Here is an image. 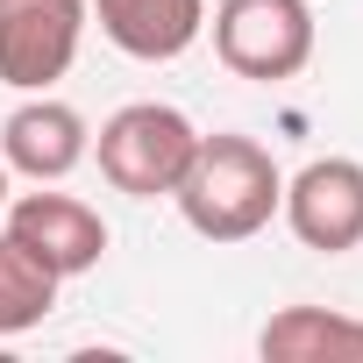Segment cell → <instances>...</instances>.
<instances>
[{
	"instance_id": "obj_1",
	"label": "cell",
	"mask_w": 363,
	"mask_h": 363,
	"mask_svg": "<svg viewBox=\"0 0 363 363\" xmlns=\"http://www.w3.org/2000/svg\"><path fill=\"white\" fill-rule=\"evenodd\" d=\"M178 214H186L193 235L207 242H250L257 228H271L278 200H285V178L271 164L264 143L250 135H200L186 178H178Z\"/></svg>"
},
{
	"instance_id": "obj_6",
	"label": "cell",
	"mask_w": 363,
	"mask_h": 363,
	"mask_svg": "<svg viewBox=\"0 0 363 363\" xmlns=\"http://www.w3.org/2000/svg\"><path fill=\"white\" fill-rule=\"evenodd\" d=\"M8 235L36 264H50L57 278H79V271H93L107 257V221L72 193H22L8 207Z\"/></svg>"
},
{
	"instance_id": "obj_2",
	"label": "cell",
	"mask_w": 363,
	"mask_h": 363,
	"mask_svg": "<svg viewBox=\"0 0 363 363\" xmlns=\"http://www.w3.org/2000/svg\"><path fill=\"white\" fill-rule=\"evenodd\" d=\"M100 178L128 200H171L178 178H186L193 150H200V128L164 107V100H128L121 114L100 121Z\"/></svg>"
},
{
	"instance_id": "obj_5",
	"label": "cell",
	"mask_w": 363,
	"mask_h": 363,
	"mask_svg": "<svg viewBox=\"0 0 363 363\" xmlns=\"http://www.w3.org/2000/svg\"><path fill=\"white\" fill-rule=\"evenodd\" d=\"M285 221L306 250L342 257L363 242V164L356 157H313L299 178H285Z\"/></svg>"
},
{
	"instance_id": "obj_10",
	"label": "cell",
	"mask_w": 363,
	"mask_h": 363,
	"mask_svg": "<svg viewBox=\"0 0 363 363\" xmlns=\"http://www.w3.org/2000/svg\"><path fill=\"white\" fill-rule=\"evenodd\" d=\"M57 271L50 264H36L8 228H0V335H22V328H36L50 306H57Z\"/></svg>"
},
{
	"instance_id": "obj_7",
	"label": "cell",
	"mask_w": 363,
	"mask_h": 363,
	"mask_svg": "<svg viewBox=\"0 0 363 363\" xmlns=\"http://www.w3.org/2000/svg\"><path fill=\"white\" fill-rule=\"evenodd\" d=\"M86 150H93V135H86L79 107H65V100H22L8 121H0V164L36 178V186L79 171Z\"/></svg>"
},
{
	"instance_id": "obj_9",
	"label": "cell",
	"mask_w": 363,
	"mask_h": 363,
	"mask_svg": "<svg viewBox=\"0 0 363 363\" xmlns=\"http://www.w3.org/2000/svg\"><path fill=\"white\" fill-rule=\"evenodd\" d=\"M257 349L271 363H363V320L328 313V306H285L264 320Z\"/></svg>"
},
{
	"instance_id": "obj_3",
	"label": "cell",
	"mask_w": 363,
	"mask_h": 363,
	"mask_svg": "<svg viewBox=\"0 0 363 363\" xmlns=\"http://www.w3.org/2000/svg\"><path fill=\"white\" fill-rule=\"evenodd\" d=\"M214 50L235 79L278 86V79L306 72V57H313V8L306 0H221Z\"/></svg>"
},
{
	"instance_id": "obj_8",
	"label": "cell",
	"mask_w": 363,
	"mask_h": 363,
	"mask_svg": "<svg viewBox=\"0 0 363 363\" xmlns=\"http://www.w3.org/2000/svg\"><path fill=\"white\" fill-rule=\"evenodd\" d=\"M93 15H100V36L143 65H171V57H186L207 29V8L200 0H93Z\"/></svg>"
},
{
	"instance_id": "obj_11",
	"label": "cell",
	"mask_w": 363,
	"mask_h": 363,
	"mask_svg": "<svg viewBox=\"0 0 363 363\" xmlns=\"http://www.w3.org/2000/svg\"><path fill=\"white\" fill-rule=\"evenodd\" d=\"M0 207H8V164H0Z\"/></svg>"
},
{
	"instance_id": "obj_4",
	"label": "cell",
	"mask_w": 363,
	"mask_h": 363,
	"mask_svg": "<svg viewBox=\"0 0 363 363\" xmlns=\"http://www.w3.org/2000/svg\"><path fill=\"white\" fill-rule=\"evenodd\" d=\"M86 36V0H0V86L43 93L72 72Z\"/></svg>"
}]
</instances>
